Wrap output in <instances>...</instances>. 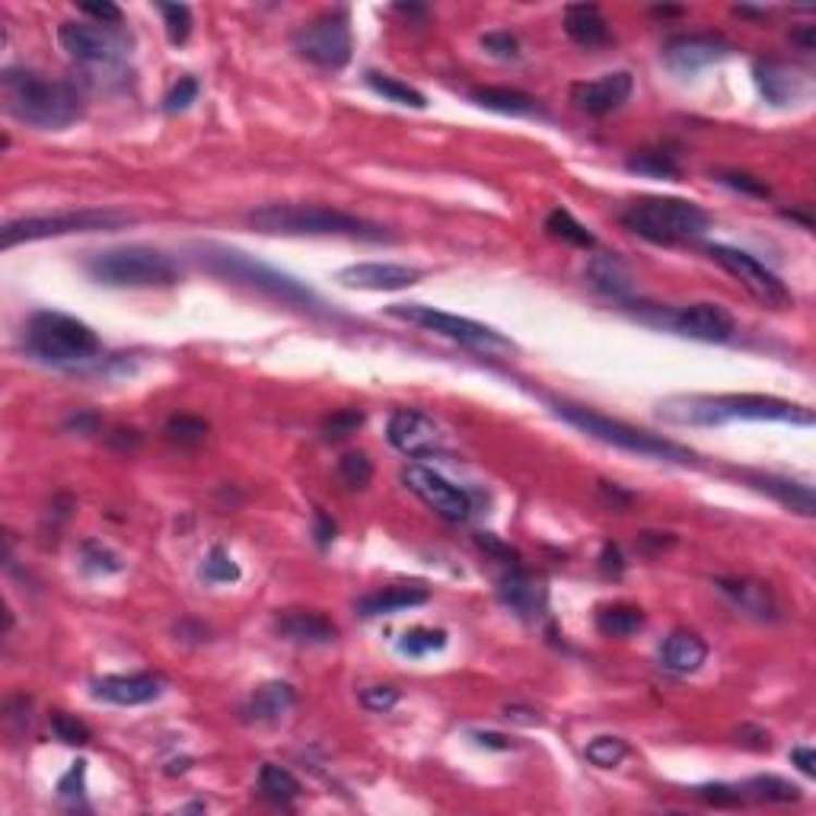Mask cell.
Returning <instances> with one entry per match:
<instances>
[{
	"label": "cell",
	"instance_id": "603a6c76",
	"mask_svg": "<svg viewBox=\"0 0 816 816\" xmlns=\"http://www.w3.org/2000/svg\"><path fill=\"white\" fill-rule=\"evenodd\" d=\"M715 587H718L721 597H728L740 612H746V616H753V619H759V622H775V619H781L778 600H775L772 590H769L766 584H756V581H750V577H718Z\"/></svg>",
	"mask_w": 816,
	"mask_h": 816
},
{
	"label": "cell",
	"instance_id": "e7e4bbea",
	"mask_svg": "<svg viewBox=\"0 0 816 816\" xmlns=\"http://www.w3.org/2000/svg\"><path fill=\"white\" fill-rule=\"evenodd\" d=\"M654 13L657 16H677V13H683L680 7H654Z\"/></svg>",
	"mask_w": 816,
	"mask_h": 816
},
{
	"label": "cell",
	"instance_id": "4316f807",
	"mask_svg": "<svg viewBox=\"0 0 816 816\" xmlns=\"http://www.w3.org/2000/svg\"><path fill=\"white\" fill-rule=\"evenodd\" d=\"M587 278L600 294L612 297V301L629 303L635 294V278L619 256H609V253L594 256V261L587 265Z\"/></svg>",
	"mask_w": 816,
	"mask_h": 816
},
{
	"label": "cell",
	"instance_id": "836d02e7",
	"mask_svg": "<svg viewBox=\"0 0 816 816\" xmlns=\"http://www.w3.org/2000/svg\"><path fill=\"white\" fill-rule=\"evenodd\" d=\"M746 797H756V801H775V804H791V801H801V788L778 778V775H756L750 778L743 788H740Z\"/></svg>",
	"mask_w": 816,
	"mask_h": 816
},
{
	"label": "cell",
	"instance_id": "ffe728a7",
	"mask_svg": "<svg viewBox=\"0 0 816 816\" xmlns=\"http://www.w3.org/2000/svg\"><path fill=\"white\" fill-rule=\"evenodd\" d=\"M170 686V680L163 673H129V677H102L93 683V695L99 702H112V705H147L157 702Z\"/></svg>",
	"mask_w": 816,
	"mask_h": 816
},
{
	"label": "cell",
	"instance_id": "ac0fdd59",
	"mask_svg": "<svg viewBox=\"0 0 816 816\" xmlns=\"http://www.w3.org/2000/svg\"><path fill=\"white\" fill-rule=\"evenodd\" d=\"M336 281L351 291H405L422 281V268L395 261H361L342 268Z\"/></svg>",
	"mask_w": 816,
	"mask_h": 816
},
{
	"label": "cell",
	"instance_id": "b9f144b4",
	"mask_svg": "<svg viewBox=\"0 0 816 816\" xmlns=\"http://www.w3.org/2000/svg\"><path fill=\"white\" fill-rule=\"evenodd\" d=\"M198 574H202L205 584H230V581H240V564L230 559L220 546H215L211 556L202 561Z\"/></svg>",
	"mask_w": 816,
	"mask_h": 816
},
{
	"label": "cell",
	"instance_id": "7c38bea8",
	"mask_svg": "<svg viewBox=\"0 0 816 816\" xmlns=\"http://www.w3.org/2000/svg\"><path fill=\"white\" fill-rule=\"evenodd\" d=\"M708 256L715 258L728 275H733V278H736L756 301L763 303V306L784 309V306L794 303L791 291L784 288V281H781L775 271H769L756 256H750V253H743V249H733V246H724V243H711V246H708Z\"/></svg>",
	"mask_w": 816,
	"mask_h": 816
},
{
	"label": "cell",
	"instance_id": "8d00e7d4",
	"mask_svg": "<svg viewBox=\"0 0 816 816\" xmlns=\"http://www.w3.org/2000/svg\"><path fill=\"white\" fill-rule=\"evenodd\" d=\"M625 170L638 172V175H650V179H677L680 175V163L663 154V150H638L625 160Z\"/></svg>",
	"mask_w": 816,
	"mask_h": 816
},
{
	"label": "cell",
	"instance_id": "e0dca14e",
	"mask_svg": "<svg viewBox=\"0 0 816 816\" xmlns=\"http://www.w3.org/2000/svg\"><path fill=\"white\" fill-rule=\"evenodd\" d=\"M728 54H731V42L724 36H715V33L677 36V39L663 45V64L673 74H683V77L698 74L702 68H708V64H715V61H721Z\"/></svg>",
	"mask_w": 816,
	"mask_h": 816
},
{
	"label": "cell",
	"instance_id": "d590c367",
	"mask_svg": "<svg viewBox=\"0 0 816 816\" xmlns=\"http://www.w3.org/2000/svg\"><path fill=\"white\" fill-rule=\"evenodd\" d=\"M546 233L561 240V243L581 246V249H590V246H594V233H590L581 220H574V215L564 211V208H556L552 215L546 217Z\"/></svg>",
	"mask_w": 816,
	"mask_h": 816
},
{
	"label": "cell",
	"instance_id": "3957f363",
	"mask_svg": "<svg viewBox=\"0 0 816 816\" xmlns=\"http://www.w3.org/2000/svg\"><path fill=\"white\" fill-rule=\"evenodd\" d=\"M246 220L258 233L275 236H354V240H389L380 223H370L364 217L348 215L326 205H294V202H275L249 211Z\"/></svg>",
	"mask_w": 816,
	"mask_h": 816
},
{
	"label": "cell",
	"instance_id": "9f6ffc18",
	"mask_svg": "<svg viewBox=\"0 0 816 816\" xmlns=\"http://www.w3.org/2000/svg\"><path fill=\"white\" fill-rule=\"evenodd\" d=\"M622 552H619V546L616 543H606L600 552V571L602 574H612V577H619L622 574Z\"/></svg>",
	"mask_w": 816,
	"mask_h": 816
},
{
	"label": "cell",
	"instance_id": "7bdbcfd3",
	"mask_svg": "<svg viewBox=\"0 0 816 816\" xmlns=\"http://www.w3.org/2000/svg\"><path fill=\"white\" fill-rule=\"evenodd\" d=\"M361 425H364V412H361V409H339V412H332V415L322 422V437H326L329 443H339L344 437L357 434Z\"/></svg>",
	"mask_w": 816,
	"mask_h": 816
},
{
	"label": "cell",
	"instance_id": "ab89813d",
	"mask_svg": "<svg viewBox=\"0 0 816 816\" xmlns=\"http://www.w3.org/2000/svg\"><path fill=\"white\" fill-rule=\"evenodd\" d=\"M443 647H447V632H440V629H409L399 638V650L409 657H425V654L443 650Z\"/></svg>",
	"mask_w": 816,
	"mask_h": 816
},
{
	"label": "cell",
	"instance_id": "7dc6e473",
	"mask_svg": "<svg viewBox=\"0 0 816 816\" xmlns=\"http://www.w3.org/2000/svg\"><path fill=\"white\" fill-rule=\"evenodd\" d=\"M695 797H702L715 807H740L746 801V794L733 784H702V788H695Z\"/></svg>",
	"mask_w": 816,
	"mask_h": 816
},
{
	"label": "cell",
	"instance_id": "bcb514c9",
	"mask_svg": "<svg viewBox=\"0 0 816 816\" xmlns=\"http://www.w3.org/2000/svg\"><path fill=\"white\" fill-rule=\"evenodd\" d=\"M160 13H163L172 45H182L192 36V10L185 3H160Z\"/></svg>",
	"mask_w": 816,
	"mask_h": 816
},
{
	"label": "cell",
	"instance_id": "5b68a950",
	"mask_svg": "<svg viewBox=\"0 0 816 816\" xmlns=\"http://www.w3.org/2000/svg\"><path fill=\"white\" fill-rule=\"evenodd\" d=\"M23 344L29 357L51 367H84L102 354L99 336L77 316L58 313V309L33 313L23 329Z\"/></svg>",
	"mask_w": 816,
	"mask_h": 816
},
{
	"label": "cell",
	"instance_id": "44dd1931",
	"mask_svg": "<svg viewBox=\"0 0 816 816\" xmlns=\"http://www.w3.org/2000/svg\"><path fill=\"white\" fill-rule=\"evenodd\" d=\"M498 594H501V600L508 602L516 616L526 619V622L543 619L546 609H549V590H546V584H543L539 577H533L529 571H523L520 564L511 568V571L498 581Z\"/></svg>",
	"mask_w": 816,
	"mask_h": 816
},
{
	"label": "cell",
	"instance_id": "f907efd6",
	"mask_svg": "<svg viewBox=\"0 0 816 816\" xmlns=\"http://www.w3.org/2000/svg\"><path fill=\"white\" fill-rule=\"evenodd\" d=\"M195 99H198V81L195 77H179V84L167 93L163 106H167V112H185Z\"/></svg>",
	"mask_w": 816,
	"mask_h": 816
},
{
	"label": "cell",
	"instance_id": "d6a6232c",
	"mask_svg": "<svg viewBox=\"0 0 816 816\" xmlns=\"http://www.w3.org/2000/svg\"><path fill=\"white\" fill-rule=\"evenodd\" d=\"M301 791H303L301 781L288 772V769L271 766V763H268V766H261V772H258V794H261L265 801L288 807V804H294V801L301 797Z\"/></svg>",
	"mask_w": 816,
	"mask_h": 816
},
{
	"label": "cell",
	"instance_id": "484cf974",
	"mask_svg": "<svg viewBox=\"0 0 816 816\" xmlns=\"http://www.w3.org/2000/svg\"><path fill=\"white\" fill-rule=\"evenodd\" d=\"M430 594L418 584H395V587H383V590H374V594H364L361 600L354 602L357 616L364 619H377V616H392V612H402V609H412V606H422L428 602Z\"/></svg>",
	"mask_w": 816,
	"mask_h": 816
},
{
	"label": "cell",
	"instance_id": "5bb4252c",
	"mask_svg": "<svg viewBox=\"0 0 816 816\" xmlns=\"http://www.w3.org/2000/svg\"><path fill=\"white\" fill-rule=\"evenodd\" d=\"M402 482L412 495H418L428 504L434 514L450 520V523H463L473 514V498L460 485H453L450 478H443L428 466H405Z\"/></svg>",
	"mask_w": 816,
	"mask_h": 816
},
{
	"label": "cell",
	"instance_id": "2e32d148",
	"mask_svg": "<svg viewBox=\"0 0 816 816\" xmlns=\"http://www.w3.org/2000/svg\"><path fill=\"white\" fill-rule=\"evenodd\" d=\"M387 437L399 453L415 456V460L434 456V453H440V447H443V434H440V428L430 422L425 412H418V409H395V412L389 415Z\"/></svg>",
	"mask_w": 816,
	"mask_h": 816
},
{
	"label": "cell",
	"instance_id": "52a82bcc",
	"mask_svg": "<svg viewBox=\"0 0 816 816\" xmlns=\"http://www.w3.org/2000/svg\"><path fill=\"white\" fill-rule=\"evenodd\" d=\"M556 412L568 425H574L577 430H584L587 437L609 443V447H619V450H629V453H638V456H650V460H670V463H689L692 460V450H686V447H680V443H673L667 437H657L650 430L625 425L619 418H609L597 409L556 402Z\"/></svg>",
	"mask_w": 816,
	"mask_h": 816
},
{
	"label": "cell",
	"instance_id": "91938a15",
	"mask_svg": "<svg viewBox=\"0 0 816 816\" xmlns=\"http://www.w3.org/2000/svg\"><path fill=\"white\" fill-rule=\"evenodd\" d=\"M313 523H316V543H319V546H329V543L336 539V523L322 514V511H316Z\"/></svg>",
	"mask_w": 816,
	"mask_h": 816
},
{
	"label": "cell",
	"instance_id": "f546056e",
	"mask_svg": "<svg viewBox=\"0 0 816 816\" xmlns=\"http://www.w3.org/2000/svg\"><path fill=\"white\" fill-rule=\"evenodd\" d=\"M470 99L478 102L488 112H501V115H514V119H526V115H539V102L529 93H520L511 86H478L470 93Z\"/></svg>",
	"mask_w": 816,
	"mask_h": 816
},
{
	"label": "cell",
	"instance_id": "4fadbf2b",
	"mask_svg": "<svg viewBox=\"0 0 816 816\" xmlns=\"http://www.w3.org/2000/svg\"><path fill=\"white\" fill-rule=\"evenodd\" d=\"M58 42L81 64H115L129 54L122 29L102 23H61Z\"/></svg>",
	"mask_w": 816,
	"mask_h": 816
},
{
	"label": "cell",
	"instance_id": "681fc988",
	"mask_svg": "<svg viewBox=\"0 0 816 816\" xmlns=\"http://www.w3.org/2000/svg\"><path fill=\"white\" fill-rule=\"evenodd\" d=\"M399 698H402V695H399V689L395 686H367L361 692V705H364L367 711H377V715L395 708Z\"/></svg>",
	"mask_w": 816,
	"mask_h": 816
},
{
	"label": "cell",
	"instance_id": "4dcf8cb0",
	"mask_svg": "<svg viewBox=\"0 0 816 816\" xmlns=\"http://www.w3.org/2000/svg\"><path fill=\"white\" fill-rule=\"evenodd\" d=\"M750 482H753L759 491L772 495L775 501H781L784 508H791V511H797V514L804 516H814L816 501L811 485L791 482V478H778V475H750Z\"/></svg>",
	"mask_w": 816,
	"mask_h": 816
},
{
	"label": "cell",
	"instance_id": "9c48e42d",
	"mask_svg": "<svg viewBox=\"0 0 816 816\" xmlns=\"http://www.w3.org/2000/svg\"><path fill=\"white\" fill-rule=\"evenodd\" d=\"M134 223V217L115 208H81V211H58V215H36L7 220L0 230L3 249H13L20 243H36L51 236H71V233H96V230H119Z\"/></svg>",
	"mask_w": 816,
	"mask_h": 816
},
{
	"label": "cell",
	"instance_id": "83f0119b",
	"mask_svg": "<svg viewBox=\"0 0 816 816\" xmlns=\"http://www.w3.org/2000/svg\"><path fill=\"white\" fill-rule=\"evenodd\" d=\"M564 33L568 39L584 48L609 42V23L597 3H571L564 7Z\"/></svg>",
	"mask_w": 816,
	"mask_h": 816
},
{
	"label": "cell",
	"instance_id": "8992f818",
	"mask_svg": "<svg viewBox=\"0 0 816 816\" xmlns=\"http://www.w3.org/2000/svg\"><path fill=\"white\" fill-rule=\"evenodd\" d=\"M622 223L638 233L647 243L657 246H677L698 240L711 230V215L686 198H670V195H650L629 205L622 215Z\"/></svg>",
	"mask_w": 816,
	"mask_h": 816
},
{
	"label": "cell",
	"instance_id": "f35d334b",
	"mask_svg": "<svg viewBox=\"0 0 816 816\" xmlns=\"http://www.w3.org/2000/svg\"><path fill=\"white\" fill-rule=\"evenodd\" d=\"M629 756V743L622 736H594L587 743V759L600 769H616Z\"/></svg>",
	"mask_w": 816,
	"mask_h": 816
},
{
	"label": "cell",
	"instance_id": "cb8c5ba5",
	"mask_svg": "<svg viewBox=\"0 0 816 816\" xmlns=\"http://www.w3.org/2000/svg\"><path fill=\"white\" fill-rule=\"evenodd\" d=\"M297 705V689L291 683H265L258 686L249 702L243 705V718L246 721H256V724H278L284 715H291Z\"/></svg>",
	"mask_w": 816,
	"mask_h": 816
},
{
	"label": "cell",
	"instance_id": "1f68e13d",
	"mask_svg": "<svg viewBox=\"0 0 816 816\" xmlns=\"http://www.w3.org/2000/svg\"><path fill=\"white\" fill-rule=\"evenodd\" d=\"M645 629V609L632 602H609L597 609V632L602 638H632Z\"/></svg>",
	"mask_w": 816,
	"mask_h": 816
},
{
	"label": "cell",
	"instance_id": "277c9868",
	"mask_svg": "<svg viewBox=\"0 0 816 816\" xmlns=\"http://www.w3.org/2000/svg\"><path fill=\"white\" fill-rule=\"evenodd\" d=\"M202 265L208 271H215L227 281H236L243 288H253L258 294L271 297V301H281L284 306H294V309H303V313H313V316H329V306L319 294H313L306 284H301L297 278L258 261V258L246 256L240 249H230V246H202Z\"/></svg>",
	"mask_w": 816,
	"mask_h": 816
},
{
	"label": "cell",
	"instance_id": "6da1fadb",
	"mask_svg": "<svg viewBox=\"0 0 816 816\" xmlns=\"http://www.w3.org/2000/svg\"><path fill=\"white\" fill-rule=\"evenodd\" d=\"M657 415L673 425H728V422H784L797 428H811L816 422L814 409L756 392H728V395H670L657 402Z\"/></svg>",
	"mask_w": 816,
	"mask_h": 816
},
{
	"label": "cell",
	"instance_id": "9a60e30c",
	"mask_svg": "<svg viewBox=\"0 0 816 816\" xmlns=\"http://www.w3.org/2000/svg\"><path fill=\"white\" fill-rule=\"evenodd\" d=\"M660 326H670L673 332L695 339V342H731L736 326L733 316L721 303H689L673 313H660Z\"/></svg>",
	"mask_w": 816,
	"mask_h": 816
},
{
	"label": "cell",
	"instance_id": "6f0895ef",
	"mask_svg": "<svg viewBox=\"0 0 816 816\" xmlns=\"http://www.w3.org/2000/svg\"><path fill=\"white\" fill-rule=\"evenodd\" d=\"M473 740L478 746H488V750H514V740L511 736H504V733H495V731H475Z\"/></svg>",
	"mask_w": 816,
	"mask_h": 816
},
{
	"label": "cell",
	"instance_id": "680465c9",
	"mask_svg": "<svg viewBox=\"0 0 816 816\" xmlns=\"http://www.w3.org/2000/svg\"><path fill=\"white\" fill-rule=\"evenodd\" d=\"M791 763L807 775V778H816V753L811 746H794V750H791Z\"/></svg>",
	"mask_w": 816,
	"mask_h": 816
},
{
	"label": "cell",
	"instance_id": "d4e9b609",
	"mask_svg": "<svg viewBox=\"0 0 816 816\" xmlns=\"http://www.w3.org/2000/svg\"><path fill=\"white\" fill-rule=\"evenodd\" d=\"M705 660H708V645L689 629L670 632L660 645V667L677 673V677H689V673L702 670Z\"/></svg>",
	"mask_w": 816,
	"mask_h": 816
},
{
	"label": "cell",
	"instance_id": "c3c4849f",
	"mask_svg": "<svg viewBox=\"0 0 816 816\" xmlns=\"http://www.w3.org/2000/svg\"><path fill=\"white\" fill-rule=\"evenodd\" d=\"M724 185H731L736 192H746V195H753V198H769L772 195V188L763 182V179H756V175H750V172H740V170H728L718 175Z\"/></svg>",
	"mask_w": 816,
	"mask_h": 816
},
{
	"label": "cell",
	"instance_id": "f1b7e54d",
	"mask_svg": "<svg viewBox=\"0 0 816 816\" xmlns=\"http://www.w3.org/2000/svg\"><path fill=\"white\" fill-rule=\"evenodd\" d=\"M756 84L766 93V99L772 106H788V102H797L804 93H807V81L794 71V68H784L778 61H763L756 64Z\"/></svg>",
	"mask_w": 816,
	"mask_h": 816
},
{
	"label": "cell",
	"instance_id": "7402d4cb",
	"mask_svg": "<svg viewBox=\"0 0 816 816\" xmlns=\"http://www.w3.org/2000/svg\"><path fill=\"white\" fill-rule=\"evenodd\" d=\"M275 632L294 645H306V647H322L332 645L339 638V629L332 619H326L322 612L316 609H284L278 619H275Z\"/></svg>",
	"mask_w": 816,
	"mask_h": 816
},
{
	"label": "cell",
	"instance_id": "db71d44e",
	"mask_svg": "<svg viewBox=\"0 0 816 816\" xmlns=\"http://www.w3.org/2000/svg\"><path fill=\"white\" fill-rule=\"evenodd\" d=\"M475 543H478V549H485L491 559H498L501 564H508V568H516V564H520V552L511 549V546H504V543H501L498 536H491V533H478Z\"/></svg>",
	"mask_w": 816,
	"mask_h": 816
},
{
	"label": "cell",
	"instance_id": "ee69618b",
	"mask_svg": "<svg viewBox=\"0 0 816 816\" xmlns=\"http://www.w3.org/2000/svg\"><path fill=\"white\" fill-rule=\"evenodd\" d=\"M51 731L68 746H86L93 740V731L86 728L81 718H74L68 711H51Z\"/></svg>",
	"mask_w": 816,
	"mask_h": 816
},
{
	"label": "cell",
	"instance_id": "d6986e66",
	"mask_svg": "<svg viewBox=\"0 0 816 816\" xmlns=\"http://www.w3.org/2000/svg\"><path fill=\"white\" fill-rule=\"evenodd\" d=\"M635 77L629 71H609L597 81H581L571 86V102L587 115H609L629 102Z\"/></svg>",
	"mask_w": 816,
	"mask_h": 816
},
{
	"label": "cell",
	"instance_id": "ba28073f",
	"mask_svg": "<svg viewBox=\"0 0 816 816\" xmlns=\"http://www.w3.org/2000/svg\"><path fill=\"white\" fill-rule=\"evenodd\" d=\"M93 281L106 288H170L179 281L175 258L154 246H115L86 258Z\"/></svg>",
	"mask_w": 816,
	"mask_h": 816
},
{
	"label": "cell",
	"instance_id": "94428289",
	"mask_svg": "<svg viewBox=\"0 0 816 816\" xmlns=\"http://www.w3.org/2000/svg\"><path fill=\"white\" fill-rule=\"evenodd\" d=\"M791 45H797L801 51H814V26H797V29H791Z\"/></svg>",
	"mask_w": 816,
	"mask_h": 816
},
{
	"label": "cell",
	"instance_id": "be15d7a7",
	"mask_svg": "<svg viewBox=\"0 0 816 816\" xmlns=\"http://www.w3.org/2000/svg\"><path fill=\"white\" fill-rule=\"evenodd\" d=\"M526 715H529V711H523V708H508V718H511V721H523V724H536V721H539V718H526Z\"/></svg>",
	"mask_w": 816,
	"mask_h": 816
},
{
	"label": "cell",
	"instance_id": "30bf717a",
	"mask_svg": "<svg viewBox=\"0 0 816 816\" xmlns=\"http://www.w3.org/2000/svg\"><path fill=\"white\" fill-rule=\"evenodd\" d=\"M387 316L402 319V322H409V326H418V329H428V332L443 336V339H450V342L466 344V348H473V351H485V354L514 351V342L504 339L498 329L482 326V322L466 319V316H456V313L434 309V306H425V303H392V306H387Z\"/></svg>",
	"mask_w": 816,
	"mask_h": 816
},
{
	"label": "cell",
	"instance_id": "f5cc1de1",
	"mask_svg": "<svg viewBox=\"0 0 816 816\" xmlns=\"http://www.w3.org/2000/svg\"><path fill=\"white\" fill-rule=\"evenodd\" d=\"M84 778H86V763L84 759H77V763L71 766V772L58 781V797H61V801H81L86 791Z\"/></svg>",
	"mask_w": 816,
	"mask_h": 816
},
{
	"label": "cell",
	"instance_id": "6125c7cd",
	"mask_svg": "<svg viewBox=\"0 0 816 816\" xmlns=\"http://www.w3.org/2000/svg\"><path fill=\"white\" fill-rule=\"evenodd\" d=\"M392 10L395 13H409V16H425V7H415V3H395Z\"/></svg>",
	"mask_w": 816,
	"mask_h": 816
},
{
	"label": "cell",
	"instance_id": "60d3db41",
	"mask_svg": "<svg viewBox=\"0 0 816 816\" xmlns=\"http://www.w3.org/2000/svg\"><path fill=\"white\" fill-rule=\"evenodd\" d=\"M339 475L348 488H367L370 478H374V463L364 450H348L342 460H339Z\"/></svg>",
	"mask_w": 816,
	"mask_h": 816
},
{
	"label": "cell",
	"instance_id": "7a4b0ae2",
	"mask_svg": "<svg viewBox=\"0 0 816 816\" xmlns=\"http://www.w3.org/2000/svg\"><path fill=\"white\" fill-rule=\"evenodd\" d=\"M0 96L10 119L39 131H64L84 119L81 89L36 71L7 68L0 74Z\"/></svg>",
	"mask_w": 816,
	"mask_h": 816
},
{
	"label": "cell",
	"instance_id": "8fae6325",
	"mask_svg": "<svg viewBox=\"0 0 816 816\" xmlns=\"http://www.w3.org/2000/svg\"><path fill=\"white\" fill-rule=\"evenodd\" d=\"M294 51L303 61L322 68V71H342L351 61V23L344 10H326L313 20H306L294 33Z\"/></svg>",
	"mask_w": 816,
	"mask_h": 816
},
{
	"label": "cell",
	"instance_id": "e575fe53",
	"mask_svg": "<svg viewBox=\"0 0 816 816\" xmlns=\"http://www.w3.org/2000/svg\"><path fill=\"white\" fill-rule=\"evenodd\" d=\"M367 86H370L377 96H383L387 102H395V106H409V109H425V106H428L425 93H418L415 86L402 84V81H395V77H389V74L370 71V74H367Z\"/></svg>",
	"mask_w": 816,
	"mask_h": 816
},
{
	"label": "cell",
	"instance_id": "816d5d0a",
	"mask_svg": "<svg viewBox=\"0 0 816 816\" xmlns=\"http://www.w3.org/2000/svg\"><path fill=\"white\" fill-rule=\"evenodd\" d=\"M482 48L488 51V54H495V58H501V61H516L520 58V42H516V36L511 33H488V36H482Z\"/></svg>",
	"mask_w": 816,
	"mask_h": 816
},
{
	"label": "cell",
	"instance_id": "11a10c76",
	"mask_svg": "<svg viewBox=\"0 0 816 816\" xmlns=\"http://www.w3.org/2000/svg\"><path fill=\"white\" fill-rule=\"evenodd\" d=\"M77 10L86 13L89 20L102 23V26H115V29H122V10H119L115 3H109V0H102V3H81Z\"/></svg>",
	"mask_w": 816,
	"mask_h": 816
},
{
	"label": "cell",
	"instance_id": "f6af8a7d",
	"mask_svg": "<svg viewBox=\"0 0 816 816\" xmlns=\"http://www.w3.org/2000/svg\"><path fill=\"white\" fill-rule=\"evenodd\" d=\"M81 559H84L86 571H93V574H115V571H122V559L112 549H106L102 543H93V539L81 546Z\"/></svg>",
	"mask_w": 816,
	"mask_h": 816
},
{
	"label": "cell",
	"instance_id": "74e56055",
	"mask_svg": "<svg viewBox=\"0 0 816 816\" xmlns=\"http://www.w3.org/2000/svg\"><path fill=\"white\" fill-rule=\"evenodd\" d=\"M163 434L179 447H198L208 437V422H202L195 415H172L170 422L163 425Z\"/></svg>",
	"mask_w": 816,
	"mask_h": 816
}]
</instances>
